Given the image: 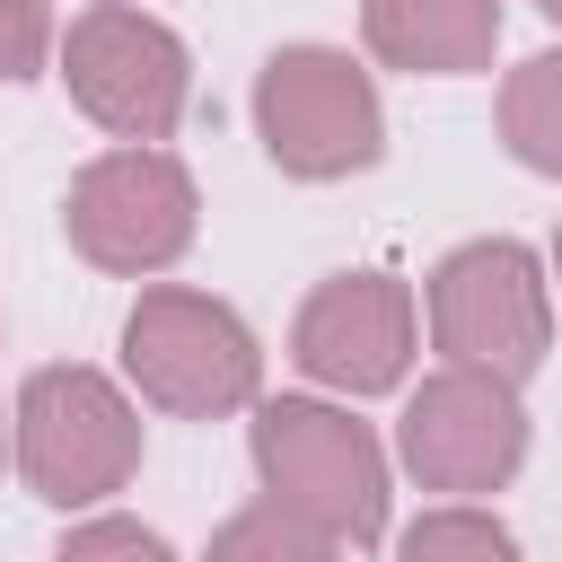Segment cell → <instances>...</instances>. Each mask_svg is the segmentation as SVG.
I'll list each match as a JSON object with an SVG mask.
<instances>
[{
	"label": "cell",
	"instance_id": "cell-1",
	"mask_svg": "<svg viewBox=\"0 0 562 562\" xmlns=\"http://www.w3.org/2000/svg\"><path fill=\"white\" fill-rule=\"evenodd\" d=\"M9 439H18V474L35 501L53 509H97L132 483L140 465V404L88 369V360H53L18 386L9 404Z\"/></svg>",
	"mask_w": 562,
	"mask_h": 562
},
{
	"label": "cell",
	"instance_id": "cell-2",
	"mask_svg": "<svg viewBox=\"0 0 562 562\" xmlns=\"http://www.w3.org/2000/svg\"><path fill=\"white\" fill-rule=\"evenodd\" d=\"M123 378L158 404V413H184V422H220V413H246L255 386H263V351L246 334V316L211 290H184V281H158L132 299L123 316Z\"/></svg>",
	"mask_w": 562,
	"mask_h": 562
},
{
	"label": "cell",
	"instance_id": "cell-3",
	"mask_svg": "<svg viewBox=\"0 0 562 562\" xmlns=\"http://www.w3.org/2000/svg\"><path fill=\"white\" fill-rule=\"evenodd\" d=\"M255 474H263L272 501L307 509L342 544L386 536V448H378L369 422H351V404L263 395L255 404Z\"/></svg>",
	"mask_w": 562,
	"mask_h": 562
},
{
	"label": "cell",
	"instance_id": "cell-4",
	"mask_svg": "<svg viewBox=\"0 0 562 562\" xmlns=\"http://www.w3.org/2000/svg\"><path fill=\"white\" fill-rule=\"evenodd\" d=\"M255 132H263V158L299 184H334V176H360L378 167L386 149V105H378V79L334 53V44H281L255 79Z\"/></svg>",
	"mask_w": 562,
	"mask_h": 562
},
{
	"label": "cell",
	"instance_id": "cell-5",
	"mask_svg": "<svg viewBox=\"0 0 562 562\" xmlns=\"http://www.w3.org/2000/svg\"><path fill=\"white\" fill-rule=\"evenodd\" d=\"M61 53V88L70 105L114 132V140H167L184 123V97H193V53L176 26H158L149 9L132 0H97L70 18V35L53 44Z\"/></svg>",
	"mask_w": 562,
	"mask_h": 562
},
{
	"label": "cell",
	"instance_id": "cell-6",
	"mask_svg": "<svg viewBox=\"0 0 562 562\" xmlns=\"http://www.w3.org/2000/svg\"><path fill=\"white\" fill-rule=\"evenodd\" d=\"M193 228H202V193H193L184 158L158 140H123V149L88 158L61 193V237L97 272H123V281L167 272L193 246Z\"/></svg>",
	"mask_w": 562,
	"mask_h": 562
},
{
	"label": "cell",
	"instance_id": "cell-7",
	"mask_svg": "<svg viewBox=\"0 0 562 562\" xmlns=\"http://www.w3.org/2000/svg\"><path fill=\"white\" fill-rule=\"evenodd\" d=\"M430 342L465 369L492 378H536V360L553 351V290L544 263L518 237H474L457 255H439L430 272Z\"/></svg>",
	"mask_w": 562,
	"mask_h": 562
},
{
	"label": "cell",
	"instance_id": "cell-8",
	"mask_svg": "<svg viewBox=\"0 0 562 562\" xmlns=\"http://www.w3.org/2000/svg\"><path fill=\"white\" fill-rule=\"evenodd\" d=\"M395 457L413 465L422 492H501L518 465H527V413H518V386L492 378V369H430L413 395H404V422H395Z\"/></svg>",
	"mask_w": 562,
	"mask_h": 562
},
{
	"label": "cell",
	"instance_id": "cell-9",
	"mask_svg": "<svg viewBox=\"0 0 562 562\" xmlns=\"http://www.w3.org/2000/svg\"><path fill=\"white\" fill-rule=\"evenodd\" d=\"M413 290L395 272H325L290 325V360L334 395H386L413 369Z\"/></svg>",
	"mask_w": 562,
	"mask_h": 562
},
{
	"label": "cell",
	"instance_id": "cell-10",
	"mask_svg": "<svg viewBox=\"0 0 562 562\" xmlns=\"http://www.w3.org/2000/svg\"><path fill=\"white\" fill-rule=\"evenodd\" d=\"M369 53L413 79H465L501 44V0H360Z\"/></svg>",
	"mask_w": 562,
	"mask_h": 562
},
{
	"label": "cell",
	"instance_id": "cell-11",
	"mask_svg": "<svg viewBox=\"0 0 562 562\" xmlns=\"http://www.w3.org/2000/svg\"><path fill=\"white\" fill-rule=\"evenodd\" d=\"M202 562H342V536L263 492V501H246L237 518H220V536H211Z\"/></svg>",
	"mask_w": 562,
	"mask_h": 562
},
{
	"label": "cell",
	"instance_id": "cell-12",
	"mask_svg": "<svg viewBox=\"0 0 562 562\" xmlns=\"http://www.w3.org/2000/svg\"><path fill=\"white\" fill-rule=\"evenodd\" d=\"M501 140L518 167L562 176V53H527L501 79Z\"/></svg>",
	"mask_w": 562,
	"mask_h": 562
},
{
	"label": "cell",
	"instance_id": "cell-13",
	"mask_svg": "<svg viewBox=\"0 0 562 562\" xmlns=\"http://www.w3.org/2000/svg\"><path fill=\"white\" fill-rule=\"evenodd\" d=\"M395 562H518V536L474 509V501H448V509H422L395 544Z\"/></svg>",
	"mask_w": 562,
	"mask_h": 562
},
{
	"label": "cell",
	"instance_id": "cell-14",
	"mask_svg": "<svg viewBox=\"0 0 562 562\" xmlns=\"http://www.w3.org/2000/svg\"><path fill=\"white\" fill-rule=\"evenodd\" d=\"M53 562H176V544L140 518H79Z\"/></svg>",
	"mask_w": 562,
	"mask_h": 562
},
{
	"label": "cell",
	"instance_id": "cell-15",
	"mask_svg": "<svg viewBox=\"0 0 562 562\" xmlns=\"http://www.w3.org/2000/svg\"><path fill=\"white\" fill-rule=\"evenodd\" d=\"M53 0H0V88H18V79H35L44 61H53Z\"/></svg>",
	"mask_w": 562,
	"mask_h": 562
},
{
	"label": "cell",
	"instance_id": "cell-16",
	"mask_svg": "<svg viewBox=\"0 0 562 562\" xmlns=\"http://www.w3.org/2000/svg\"><path fill=\"white\" fill-rule=\"evenodd\" d=\"M9 457H18V439H9V413H0V465H9Z\"/></svg>",
	"mask_w": 562,
	"mask_h": 562
},
{
	"label": "cell",
	"instance_id": "cell-17",
	"mask_svg": "<svg viewBox=\"0 0 562 562\" xmlns=\"http://www.w3.org/2000/svg\"><path fill=\"white\" fill-rule=\"evenodd\" d=\"M536 9H544V18H553V26H562V0H536Z\"/></svg>",
	"mask_w": 562,
	"mask_h": 562
},
{
	"label": "cell",
	"instance_id": "cell-18",
	"mask_svg": "<svg viewBox=\"0 0 562 562\" xmlns=\"http://www.w3.org/2000/svg\"><path fill=\"white\" fill-rule=\"evenodd\" d=\"M553 272H562V237H553Z\"/></svg>",
	"mask_w": 562,
	"mask_h": 562
}]
</instances>
